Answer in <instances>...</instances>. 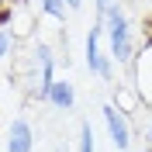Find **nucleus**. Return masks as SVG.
I'll return each instance as SVG.
<instances>
[{"label": "nucleus", "mask_w": 152, "mask_h": 152, "mask_svg": "<svg viewBox=\"0 0 152 152\" xmlns=\"http://www.w3.org/2000/svg\"><path fill=\"white\" fill-rule=\"evenodd\" d=\"M10 4H14V0H0V10H4V7H10Z\"/></svg>", "instance_id": "obj_13"}, {"label": "nucleus", "mask_w": 152, "mask_h": 152, "mask_svg": "<svg viewBox=\"0 0 152 152\" xmlns=\"http://www.w3.org/2000/svg\"><path fill=\"white\" fill-rule=\"evenodd\" d=\"M38 10H42L48 21H59V24H62L69 7H66V0H38Z\"/></svg>", "instance_id": "obj_7"}, {"label": "nucleus", "mask_w": 152, "mask_h": 152, "mask_svg": "<svg viewBox=\"0 0 152 152\" xmlns=\"http://www.w3.org/2000/svg\"><path fill=\"white\" fill-rule=\"evenodd\" d=\"M100 35H104V24L94 21V24L86 28V38H83V62H86V69H90L97 80L111 83L114 80V59L100 52Z\"/></svg>", "instance_id": "obj_3"}, {"label": "nucleus", "mask_w": 152, "mask_h": 152, "mask_svg": "<svg viewBox=\"0 0 152 152\" xmlns=\"http://www.w3.org/2000/svg\"><path fill=\"white\" fill-rule=\"evenodd\" d=\"M76 152H97L94 145V124L80 121V132H76Z\"/></svg>", "instance_id": "obj_8"}, {"label": "nucleus", "mask_w": 152, "mask_h": 152, "mask_svg": "<svg viewBox=\"0 0 152 152\" xmlns=\"http://www.w3.org/2000/svg\"><path fill=\"white\" fill-rule=\"evenodd\" d=\"M56 152H66V149H56Z\"/></svg>", "instance_id": "obj_15"}, {"label": "nucleus", "mask_w": 152, "mask_h": 152, "mask_svg": "<svg viewBox=\"0 0 152 152\" xmlns=\"http://www.w3.org/2000/svg\"><path fill=\"white\" fill-rule=\"evenodd\" d=\"M114 4H118V0H94V21H100V24H104L107 10H111Z\"/></svg>", "instance_id": "obj_10"}, {"label": "nucleus", "mask_w": 152, "mask_h": 152, "mask_svg": "<svg viewBox=\"0 0 152 152\" xmlns=\"http://www.w3.org/2000/svg\"><path fill=\"white\" fill-rule=\"evenodd\" d=\"M83 4H86V0H66V7H69V10H83Z\"/></svg>", "instance_id": "obj_11"}, {"label": "nucleus", "mask_w": 152, "mask_h": 152, "mask_svg": "<svg viewBox=\"0 0 152 152\" xmlns=\"http://www.w3.org/2000/svg\"><path fill=\"white\" fill-rule=\"evenodd\" d=\"M145 149H152V121L145 124Z\"/></svg>", "instance_id": "obj_12"}, {"label": "nucleus", "mask_w": 152, "mask_h": 152, "mask_svg": "<svg viewBox=\"0 0 152 152\" xmlns=\"http://www.w3.org/2000/svg\"><path fill=\"white\" fill-rule=\"evenodd\" d=\"M56 62H59V56L48 42H35L31 45V73H28V97L31 100L45 104L48 86L56 83Z\"/></svg>", "instance_id": "obj_2"}, {"label": "nucleus", "mask_w": 152, "mask_h": 152, "mask_svg": "<svg viewBox=\"0 0 152 152\" xmlns=\"http://www.w3.org/2000/svg\"><path fill=\"white\" fill-rule=\"evenodd\" d=\"M45 104H52L56 111H62V114L76 111V86H73V80H66V76H56V83L48 86Z\"/></svg>", "instance_id": "obj_6"}, {"label": "nucleus", "mask_w": 152, "mask_h": 152, "mask_svg": "<svg viewBox=\"0 0 152 152\" xmlns=\"http://www.w3.org/2000/svg\"><path fill=\"white\" fill-rule=\"evenodd\" d=\"M4 149L7 152H35V128H31L28 118H14L7 128V138H4Z\"/></svg>", "instance_id": "obj_5"}, {"label": "nucleus", "mask_w": 152, "mask_h": 152, "mask_svg": "<svg viewBox=\"0 0 152 152\" xmlns=\"http://www.w3.org/2000/svg\"><path fill=\"white\" fill-rule=\"evenodd\" d=\"M135 4H145V0H135Z\"/></svg>", "instance_id": "obj_14"}, {"label": "nucleus", "mask_w": 152, "mask_h": 152, "mask_svg": "<svg viewBox=\"0 0 152 152\" xmlns=\"http://www.w3.org/2000/svg\"><path fill=\"white\" fill-rule=\"evenodd\" d=\"M104 35H107V56L118 62V66H132L135 62V35H132V21L124 14L121 4H114L104 18Z\"/></svg>", "instance_id": "obj_1"}, {"label": "nucleus", "mask_w": 152, "mask_h": 152, "mask_svg": "<svg viewBox=\"0 0 152 152\" xmlns=\"http://www.w3.org/2000/svg\"><path fill=\"white\" fill-rule=\"evenodd\" d=\"M100 118H104V128H107L111 145L118 152H132V121H128V114L118 104H104L100 107Z\"/></svg>", "instance_id": "obj_4"}, {"label": "nucleus", "mask_w": 152, "mask_h": 152, "mask_svg": "<svg viewBox=\"0 0 152 152\" xmlns=\"http://www.w3.org/2000/svg\"><path fill=\"white\" fill-rule=\"evenodd\" d=\"M14 48H18V35H14L10 24H7V28H0V62L14 56Z\"/></svg>", "instance_id": "obj_9"}]
</instances>
